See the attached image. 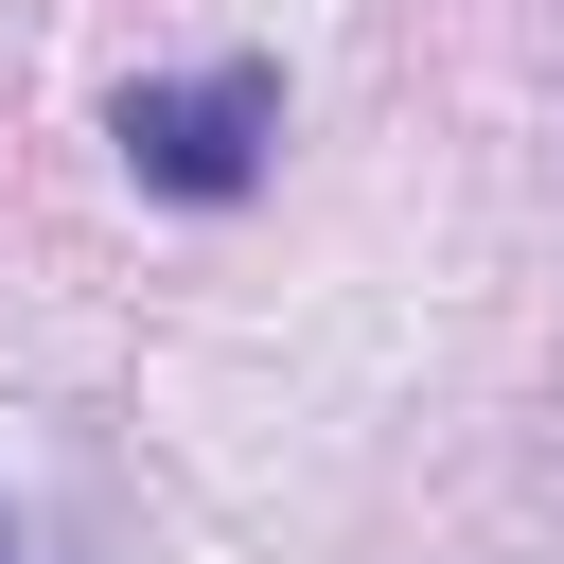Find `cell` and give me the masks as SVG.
Listing matches in <instances>:
<instances>
[{"mask_svg": "<svg viewBox=\"0 0 564 564\" xmlns=\"http://www.w3.org/2000/svg\"><path fill=\"white\" fill-rule=\"evenodd\" d=\"M106 141H123V176L141 194H176V212H212V194H247L264 176V141H282V70H176V88H123L106 106Z\"/></svg>", "mask_w": 564, "mask_h": 564, "instance_id": "cell-1", "label": "cell"}, {"mask_svg": "<svg viewBox=\"0 0 564 564\" xmlns=\"http://www.w3.org/2000/svg\"><path fill=\"white\" fill-rule=\"evenodd\" d=\"M0 564H53V546H35V529H18V511H0Z\"/></svg>", "mask_w": 564, "mask_h": 564, "instance_id": "cell-2", "label": "cell"}]
</instances>
